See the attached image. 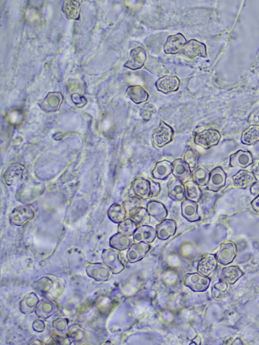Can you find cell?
<instances>
[{"mask_svg": "<svg viewBox=\"0 0 259 345\" xmlns=\"http://www.w3.org/2000/svg\"><path fill=\"white\" fill-rule=\"evenodd\" d=\"M226 288V283L221 281L214 285L213 288H212V295L214 298L219 299V298L223 297V294H224Z\"/></svg>", "mask_w": 259, "mask_h": 345, "instance_id": "37", "label": "cell"}, {"mask_svg": "<svg viewBox=\"0 0 259 345\" xmlns=\"http://www.w3.org/2000/svg\"><path fill=\"white\" fill-rule=\"evenodd\" d=\"M147 58L145 49L140 46L137 47L131 50L128 59L124 66L132 70L139 69L144 65Z\"/></svg>", "mask_w": 259, "mask_h": 345, "instance_id": "3", "label": "cell"}, {"mask_svg": "<svg viewBox=\"0 0 259 345\" xmlns=\"http://www.w3.org/2000/svg\"><path fill=\"white\" fill-rule=\"evenodd\" d=\"M198 156L191 149H188L184 156L183 160L188 164L191 169H193L197 166Z\"/></svg>", "mask_w": 259, "mask_h": 345, "instance_id": "36", "label": "cell"}, {"mask_svg": "<svg viewBox=\"0 0 259 345\" xmlns=\"http://www.w3.org/2000/svg\"><path fill=\"white\" fill-rule=\"evenodd\" d=\"M226 174L220 166L213 168L210 172L209 180L206 185L207 190L217 192L226 184Z\"/></svg>", "mask_w": 259, "mask_h": 345, "instance_id": "7", "label": "cell"}, {"mask_svg": "<svg viewBox=\"0 0 259 345\" xmlns=\"http://www.w3.org/2000/svg\"><path fill=\"white\" fill-rule=\"evenodd\" d=\"M157 237L165 240L174 236L177 230V224L175 220L165 219L155 227Z\"/></svg>", "mask_w": 259, "mask_h": 345, "instance_id": "11", "label": "cell"}, {"mask_svg": "<svg viewBox=\"0 0 259 345\" xmlns=\"http://www.w3.org/2000/svg\"><path fill=\"white\" fill-rule=\"evenodd\" d=\"M139 226L147 225L150 220V215L146 208L142 207L136 213L131 217Z\"/></svg>", "mask_w": 259, "mask_h": 345, "instance_id": "34", "label": "cell"}, {"mask_svg": "<svg viewBox=\"0 0 259 345\" xmlns=\"http://www.w3.org/2000/svg\"><path fill=\"white\" fill-rule=\"evenodd\" d=\"M138 226V224L134 220L128 218L119 223L118 231L128 236H133Z\"/></svg>", "mask_w": 259, "mask_h": 345, "instance_id": "33", "label": "cell"}, {"mask_svg": "<svg viewBox=\"0 0 259 345\" xmlns=\"http://www.w3.org/2000/svg\"><path fill=\"white\" fill-rule=\"evenodd\" d=\"M149 243L144 242L133 243L128 248L126 257L130 263H134L143 259L150 249Z\"/></svg>", "mask_w": 259, "mask_h": 345, "instance_id": "5", "label": "cell"}, {"mask_svg": "<svg viewBox=\"0 0 259 345\" xmlns=\"http://www.w3.org/2000/svg\"><path fill=\"white\" fill-rule=\"evenodd\" d=\"M236 253V245L232 241H228L221 244L215 255L218 262L226 265L233 261Z\"/></svg>", "mask_w": 259, "mask_h": 345, "instance_id": "8", "label": "cell"}, {"mask_svg": "<svg viewBox=\"0 0 259 345\" xmlns=\"http://www.w3.org/2000/svg\"><path fill=\"white\" fill-rule=\"evenodd\" d=\"M172 175L182 183L188 181L191 177V169L183 159L175 160L172 163Z\"/></svg>", "mask_w": 259, "mask_h": 345, "instance_id": "16", "label": "cell"}, {"mask_svg": "<svg viewBox=\"0 0 259 345\" xmlns=\"http://www.w3.org/2000/svg\"><path fill=\"white\" fill-rule=\"evenodd\" d=\"M105 261L115 274L119 273L124 269V266L120 259L119 253L115 251L112 250L106 251Z\"/></svg>", "mask_w": 259, "mask_h": 345, "instance_id": "25", "label": "cell"}, {"mask_svg": "<svg viewBox=\"0 0 259 345\" xmlns=\"http://www.w3.org/2000/svg\"><path fill=\"white\" fill-rule=\"evenodd\" d=\"M186 42L185 37L181 33L169 35L163 45V51L166 54H176Z\"/></svg>", "mask_w": 259, "mask_h": 345, "instance_id": "6", "label": "cell"}, {"mask_svg": "<svg viewBox=\"0 0 259 345\" xmlns=\"http://www.w3.org/2000/svg\"><path fill=\"white\" fill-rule=\"evenodd\" d=\"M135 195L143 200L151 197L149 181L142 178L136 179L132 184Z\"/></svg>", "mask_w": 259, "mask_h": 345, "instance_id": "18", "label": "cell"}, {"mask_svg": "<svg viewBox=\"0 0 259 345\" xmlns=\"http://www.w3.org/2000/svg\"><path fill=\"white\" fill-rule=\"evenodd\" d=\"M126 93L130 99L137 104L146 102L149 97L147 92L139 85L129 86Z\"/></svg>", "mask_w": 259, "mask_h": 345, "instance_id": "23", "label": "cell"}, {"mask_svg": "<svg viewBox=\"0 0 259 345\" xmlns=\"http://www.w3.org/2000/svg\"><path fill=\"white\" fill-rule=\"evenodd\" d=\"M27 174L25 167L20 164L10 166L5 174V179L9 185L22 181Z\"/></svg>", "mask_w": 259, "mask_h": 345, "instance_id": "19", "label": "cell"}, {"mask_svg": "<svg viewBox=\"0 0 259 345\" xmlns=\"http://www.w3.org/2000/svg\"><path fill=\"white\" fill-rule=\"evenodd\" d=\"M221 139L219 132L214 129H207L197 134L194 138L195 143L205 149L217 145Z\"/></svg>", "mask_w": 259, "mask_h": 345, "instance_id": "2", "label": "cell"}, {"mask_svg": "<svg viewBox=\"0 0 259 345\" xmlns=\"http://www.w3.org/2000/svg\"><path fill=\"white\" fill-rule=\"evenodd\" d=\"M180 84V79L176 76L164 75L159 78L155 82L156 89L166 94L177 91Z\"/></svg>", "mask_w": 259, "mask_h": 345, "instance_id": "9", "label": "cell"}, {"mask_svg": "<svg viewBox=\"0 0 259 345\" xmlns=\"http://www.w3.org/2000/svg\"><path fill=\"white\" fill-rule=\"evenodd\" d=\"M64 3L63 11L71 19H78L80 12V3L77 1H67Z\"/></svg>", "mask_w": 259, "mask_h": 345, "instance_id": "32", "label": "cell"}, {"mask_svg": "<svg viewBox=\"0 0 259 345\" xmlns=\"http://www.w3.org/2000/svg\"><path fill=\"white\" fill-rule=\"evenodd\" d=\"M29 207L25 206L21 207L16 210V217H13L14 220L16 219L15 221L23 222L32 218V212L31 211Z\"/></svg>", "mask_w": 259, "mask_h": 345, "instance_id": "35", "label": "cell"}, {"mask_svg": "<svg viewBox=\"0 0 259 345\" xmlns=\"http://www.w3.org/2000/svg\"><path fill=\"white\" fill-rule=\"evenodd\" d=\"M181 214L185 219L190 222L200 220L198 203L186 198L181 203Z\"/></svg>", "mask_w": 259, "mask_h": 345, "instance_id": "13", "label": "cell"}, {"mask_svg": "<svg viewBox=\"0 0 259 345\" xmlns=\"http://www.w3.org/2000/svg\"><path fill=\"white\" fill-rule=\"evenodd\" d=\"M242 275L243 272L237 266H229L222 269L219 277L222 282L233 284Z\"/></svg>", "mask_w": 259, "mask_h": 345, "instance_id": "22", "label": "cell"}, {"mask_svg": "<svg viewBox=\"0 0 259 345\" xmlns=\"http://www.w3.org/2000/svg\"><path fill=\"white\" fill-rule=\"evenodd\" d=\"M233 183L235 187L245 189L257 182L254 175L245 170H240L232 177Z\"/></svg>", "mask_w": 259, "mask_h": 345, "instance_id": "15", "label": "cell"}, {"mask_svg": "<svg viewBox=\"0 0 259 345\" xmlns=\"http://www.w3.org/2000/svg\"><path fill=\"white\" fill-rule=\"evenodd\" d=\"M182 50L191 58H194L197 56L203 58L207 57L206 45L195 39H191L187 42Z\"/></svg>", "mask_w": 259, "mask_h": 345, "instance_id": "12", "label": "cell"}, {"mask_svg": "<svg viewBox=\"0 0 259 345\" xmlns=\"http://www.w3.org/2000/svg\"><path fill=\"white\" fill-rule=\"evenodd\" d=\"M122 204L128 218H131L143 207L142 199L136 195L128 197Z\"/></svg>", "mask_w": 259, "mask_h": 345, "instance_id": "27", "label": "cell"}, {"mask_svg": "<svg viewBox=\"0 0 259 345\" xmlns=\"http://www.w3.org/2000/svg\"><path fill=\"white\" fill-rule=\"evenodd\" d=\"M133 242V237L119 232L114 235L110 239L111 246L119 250L128 249Z\"/></svg>", "mask_w": 259, "mask_h": 345, "instance_id": "24", "label": "cell"}, {"mask_svg": "<svg viewBox=\"0 0 259 345\" xmlns=\"http://www.w3.org/2000/svg\"><path fill=\"white\" fill-rule=\"evenodd\" d=\"M157 237L155 228L148 225L139 226L133 235L134 242L135 243L144 242L151 243Z\"/></svg>", "mask_w": 259, "mask_h": 345, "instance_id": "10", "label": "cell"}, {"mask_svg": "<svg viewBox=\"0 0 259 345\" xmlns=\"http://www.w3.org/2000/svg\"><path fill=\"white\" fill-rule=\"evenodd\" d=\"M155 110V107L152 104L147 103L141 108L140 115L144 120H148L151 117Z\"/></svg>", "mask_w": 259, "mask_h": 345, "instance_id": "38", "label": "cell"}, {"mask_svg": "<svg viewBox=\"0 0 259 345\" xmlns=\"http://www.w3.org/2000/svg\"><path fill=\"white\" fill-rule=\"evenodd\" d=\"M172 163L167 160L156 163L152 171V176L159 180H163L172 173Z\"/></svg>", "mask_w": 259, "mask_h": 345, "instance_id": "28", "label": "cell"}, {"mask_svg": "<svg viewBox=\"0 0 259 345\" xmlns=\"http://www.w3.org/2000/svg\"><path fill=\"white\" fill-rule=\"evenodd\" d=\"M168 195L175 201H182L186 198L184 184L176 179L171 181L168 186Z\"/></svg>", "mask_w": 259, "mask_h": 345, "instance_id": "20", "label": "cell"}, {"mask_svg": "<svg viewBox=\"0 0 259 345\" xmlns=\"http://www.w3.org/2000/svg\"><path fill=\"white\" fill-rule=\"evenodd\" d=\"M210 279L199 273H187L184 278V284L193 291L202 292L208 287Z\"/></svg>", "mask_w": 259, "mask_h": 345, "instance_id": "1", "label": "cell"}, {"mask_svg": "<svg viewBox=\"0 0 259 345\" xmlns=\"http://www.w3.org/2000/svg\"><path fill=\"white\" fill-rule=\"evenodd\" d=\"M108 214L110 220L114 223H119L125 219L126 212L122 204L115 203L109 208Z\"/></svg>", "mask_w": 259, "mask_h": 345, "instance_id": "30", "label": "cell"}, {"mask_svg": "<svg viewBox=\"0 0 259 345\" xmlns=\"http://www.w3.org/2000/svg\"><path fill=\"white\" fill-rule=\"evenodd\" d=\"M243 144L249 145L259 141V125H250L241 134Z\"/></svg>", "mask_w": 259, "mask_h": 345, "instance_id": "29", "label": "cell"}, {"mask_svg": "<svg viewBox=\"0 0 259 345\" xmlns=\"http://www.w3.org/2000/svg\"><path fill=\"white\" fill-rule=\"evenodd\" d=\"M252 163V157L249 151L239 150L230 156L229 165L231 167L245 168Z\"/></svg>", "mask_w": 259, "mask_h": 345, "instance_id": "17", "label": "cell"}, {"mask_svg": "<svg viewBox=\"0 0 259 345\" xmlns=\"http://www.w3.org/2000/svg\"><path fill=\"white\" fill-rule=\"evenodd\" d=\"M251 205L254 211L259 212V195L252 200Z\"/></svg>", "mask_w": 259, "mask_h": 345, "instance_id": "40", "label": "cell"}, {"mask_svg": "<svg viewBox=\"0 0 259 345\" xmlns=\"http://www.w3.org/2000/svg\"><path fill=\"white\" fill-rule=\"evenodd\" d=\"M184 184L186 198L198 202L202 196L199 186L193 181H188Z\"/></svg>", "mask_w": 259, "mask_h": 345, "instance_id": "31", "label": "cell"}, {"mask_svg": "<svg viewBox=\"0 0 259 345\" xmlns=\"http://www.w3.org/2000/svg\"><path fill=\"white\" fill-rule=\"evenodd\" d=\"M217 262L215 254H205L198 262L197 271L200 274L208 276L216 269Z\"/></svg>", "mask_w": 259, "mask_h": 345, "instance_id": "14", "label": "cell"}, {"mask_svg": "<svg viewBox=\"0 0 259 345\" xmlns=\"http://www.w3.org/2000/svg\"><path fill=\"white\" fill-rule=\"evenodd\" d=\"M173 134L172 128L164 122L161 121L159 126L153 133V142L157 147H161L171 141Z\"/></svg>", "mask_w": 259, "mask_h": 345, "instance_id": "4", "label": "cell"}, {"mask_svg": "<svg viewBox=\"0 0 259 345\" xmlns=\"http://www.w3.org/2000/svg\"><path fill=\"white\" fill-rule=\"evenodd\" d=\"M146 209L149 215L158 222L163 221L167 215L165 206L157 201L149 202L147 205Z\"/></svg>", "mask_w": 259, "mask_h": 345, "instance_id": "21", "label": "cell"}, {"mask_svg": "<svg viewBox=\"0 0 259 345\" xmlns=\"http://www.w3.org/2000/svg\"><path fill=\"white\" fill-rule=\"evenodd\" d=\"M210 172L203 165L197 166L191 172L192 181L199 187L206 186L209 180Z\"/></svg>", "mask_w": 259, "mask_h": 345, "instance_id": "26", "label": "cell"}, {"mask_svg": "<svg viewBox=\"0 0 259 345\" xmlns=\"http://www.w3.org/2000/svg\"><path fill=\"white\" fill-rule=\"evenodd\" d=\"M150 196L154 197L157 196L160 192V186L158 183L150 180Z\"/></svg>", "mask_w": 259, "mask_h": 345, "instance_id": "39", "label": "cell"}]
</instances>
